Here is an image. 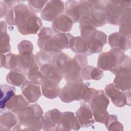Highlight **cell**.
<instances>
[{"instance_id": "12", "label": "cell", "mask_w": 131, "mask_h": 131, "mask_svg": "<svg viewBox=\"0 0 131 131\" xmlns=\"http://www.w3.org/2000/svg\"><path fill=\"white\" fill-rule=\"evenodd\" d=\"M106 2L107 1H95L91 9L90 17L96 27L103 26L107 23L104 8Z\"/></svg>"}, {"instance_id": "20", "label": "cell", "mask_w": 131, "mask_h": 131, "mask_svg": "<svg viewBox=\"0 0 131 131\" xmlns=\"http://www.w3.org/2000/svg\"><path fill=\"white\" fill-rule=\"evenodd\" d=\"M115 75L113 83L118 88L123 92L130 90V69L118 71Z\"/></svg>"}, {"instance_id": "8", "label": "cell", "mask_w": 131, "mask_h": 131, "mask_svg": "<svg viewBox=\"0 0 131 131\" xmlns=\"http://www.w3.org/2000/svg\"><path fill=\"white\" fill-rule=\"evenodd\" d=\"M88 66V60L86 56L77 54L72 59L71 70L63 76L67 83H83V80L80 72L83 69Z\"/></svg>"}, {"instance_id": "13", "label": "cell", "mask_w": 131, "mask_h": 131, "mask_svg": "<svg viewBox=\"0 0 131 131\" xmlns=\"http://www.w3.org/2000/svg\"><path fill=\"white\" fill-rule=\"evenodd\" d=\"M80 125L73 112H66L61 113L60 121L56 127V130H79Z\"/></svg>"}, {"instance_id": "43", "label": "cell", "mask_w": 131, "mask_h": 131, "mask_svg": "<svg viewBox=\"0 0 131 131\" xmlns=\"http://www.w3.org/2000/svg\"><path fill=\"white\" fill-rule=\"evenodd\" d=\"M0 9H1V18L4 17L6 15L9 11L8 7L4 1L0 2Z\"/></svg>"}, {"instance_id": "36", "label": "cell", "mask_w": 131, "mask_h": 131, "mask_svg": "<svg viewBox=\"0 0 131 131\" xmlns=\"http://www.w3.org/2000/svg\"><path fill=\"white\" fill-rule=\"evenodd\" d=\"M27 76L30 81L37 85H41L45 80L44 76L38 66L30 69L27 73Z\"/></svg>"}, {"instance_id": "7", "label": "cell", "mask_w": 131, "mask_h": 131, "mask_svg": "<svg viewBox=\"0 0 131 131\" xmlns=\"http://www.w3.org/2000/svg\"><path fill=\"white\" fill-rule=\"evenodd\" d=\"M52 29L49 27H43L38 34L37 45L39 48L53 56L61 52L54 45L52 37L55 34Z\"/></svg>"}, {"instance_id": "30", "label": "cell", "mask_w": 131, "mask_h": 131, "mask_svg": "<svg viewBox=\"0 0 131 131\" xmlns=\"http://www.w3.org/2000/svg\"><path fill=\"white\" fill-rule=\"evenodd\" d=\"M17 117L10 111H5L1 115L0 126L1 128L4 127L3 130H10L15 127L17 123Z\"/></svg>"}, {"instance_id": "6", "label": "cell", "mask_w": 131, "mask_h": 131, "mask_svg": "<svg viewBox=\"0 0 131 131\" xmlns=\"http://www.w3.org/2000/svg\"><path fill=\"white\" fill-rule=\"evenodd\" d=\"M65 13L71 17L74 23L79 22L85 16L90 14L91 8L86 1H68L64 5Z\"/></svg>"}, {"instance_id": "25", "label": "cell", "mask_w": 131, "mask_h": 131, "mask_svg": "<svg viewBox=\"0 0 131 131\" xmlns=\"http://www.w3.org/2000/svg\"><path fill=\"white\" fill-rule=\"evenodd\" d=\"M26 73L20 69L12 70L6 76V81L13 86H20L27 80Z\"/></svg>"}, {"instance_id": "14", "label": "cell", "mask_w": 131, "mask_h": 131, "mask_svg": "<svg viewBox=\"0 0 131 131\" xmlns=\"http://www.w3.org/2000/svg\"><path fill=\"white\" fill-rule=\"evenodd\" d=\"M52 64L64 76L71 70L72 59L67 54L61 52L52 56Z\"/></svg>"}, {"instance_id": "39", "label": "cell", "mask_w": 131, "mask_h": 131, "mask_svg": "<svg viewBox=\"0 0 131 131\" xmlns=\"http://www.w3.org/2000/svg\"><path fill=\"white\" fill-rule=\"evenodd\" d=\"M19 54L27 55L32 54L33 46L32 42L28 40H21L17 46Z\"/></svg>"}, {"instance_id": "29", "label": "cell", "mask_w": 131, "mask_h": 131, "mask_svg": "<svg viewBox=\"0 0 131 131\" xmlns=\"http://www.w3.org/2000/svg\"><path fill=\"white\" fill-rule=\"evenodd\" d=\"M80 74L83 80H99L102 78L103 72L99 68L86 66L81 71Z\"/></svg>"}, {"instance_id": "34", "label": "cell", "mask_w": 131, "mask_h": 131, "mask_svg": "<svg viewBox=\"0 0 131 131\" xmlns=\"http://www.w3.org/2000/svg\"><path fill=\"white\" fill-rule=\"evenodd\" d=\"M1 65L8 70H13L18 67V54L8 53L1 55Z\"/></svg>"}, {"instance_id": "18", "label": "cell", "mask_w": 131, "mask_h": 131, "mask_svg": "<svg viewBox=\"0 0 131 131\" xmlns=\"http://www.w3.org/2000/svg\"><path fill=\"white\" fill-rule=\"evenodd\" d=\"M76 116L82 127L91 126L95 122L93 112L90 106L86 103H82L76 112Z\"/></svg>"}, {"instance_id": "16", "label": "cell", "mask_w": 131, "mask_h": 131, "mask_svg": "<svg viewBox=\"0 0 131 131\" xmlns=\"http://www.w3.org/2000/svg\"><path fill=\"white\" fill-rule=\"evenodd\" d=\"M108 42L112 49H118L123 52L128 50L130 47V38L119 32L110 34L108 37Z\"/></svg>"}, {"instance_id": "28", "label": "cell", "mask_w": 131, "mask_h": 131, "mask_svg": "<svg viewBox=\"0 0 131 131\" xmlns=\"http://www.w3.org/2000/svg\"><path fill=\"white\" fill-rule=\"evenodd\" d=\"M73 36L68 33L55 34L52 39L55 46L60 50L70 48Z\"/></svg>"}, {"instance_id": "22", "label": "cell", "mask_w": 131, "mask_h": 131, "mask_svg": "<svg viewBox=\"0 0 131 131\" xmlns=\"http://www.w3.org/2000/svg\"><path fill=\"white\" fill-rule=\"evenodd\" d=\"M58 83L49 79H45L41 84L42 94L48 99H55L59 96L60 89Z\"/></svg>"}, {"instance_id": "2", "label": "cell", "mask_w": 131, "mask_h": 131, "mask_svg": "<svg viewBox=\"0 0 131 131\" xmlns=\"http://www.w3.org/2000/svg\"><path fill=\"white\" fill-rule=\"evenodd\" d=\"M126 56L124 52L112 49L109 51L102 52L99 55L97 60V67L102 70L110 71L114 74Z\"/></svg>"}, {"instance_id": "10", "label": "cell", "mask_w": 131, "mask_h": 131, "mask_svg": "<svg viewBox=\"0 0 131 131\" xmlns=\"http://www.w3.org/2000/svg\"><path fill=\"white\" fill-rule=\"evenodd\" d=\"M64 11V4L61 1H48L42 11L41 17L48 21H53Z\"/></svg>"}, {"instance_id": "37", "label": "cell", "mask_w": 131, "mask_h": 131, "mask_svg": "<svg viewBox=\"0 0 131 131\" xmlns=\"http://www.w3.org/2000/svg\"><path fill=\"white\" fill-rule=\"evenodd\" d=\"M104 124L108 130H122L123 129L122 124L117 120V117L113 115L108 116Z\"/></svg>"}, {"instance_id": "23", "label": "cell", "mask_w": 131, "mask_h": 131, "mask_svg": "<svg viewBox=\"0 0 131 131\" xmlns=\"http://www.w3.org/2000/svg\"><path fill=\"white\" fill-rule=\"evenodd\" d=\"M21 95H14L6 103V107L14 114H18L29 105L28 101Z\"/></svg>"}, {"instance_id": "24", "label": "cell", "mask_w": 131, "mask_h": 131, "mask_svg": "<svg viewBox=\"0 0 131 131\" xmlns=\"http://www.w3.org/2000/svg\"><path fill=\"white\" fill-rule=\"evenodd\" d=\"M40 70L45 79L53 80L58 83L63 77V75L55 68L52 63L45 64L41 66Z\"/></svg>"}, {"instance_id": "40", "label": "cell", "mask_w": 131, "mask_h": 131, "mask_svg": "<svg viewBox=\"0 0 131 131\" xmlns=\"http://www.w3.org/2000/svg\"><path fill=\"white\" fill-rule=\"evenodd\" d=\"M48 1L33 0L28 1V6L29 9L34 13L41 11Z\"/></svg>"}, {"instance_id": "19", "label": "cell", "mask_w": 131, "mask_h": 131, "mask_svg": "<svg viewBox=\"0 0 131 131\" xmlns=\"http://www.w3.org/2000/svg\"><path fill=\"white\" fill-rule=\"evenodd\" d=\"M73 23L70 16L62 14L52 21V28L55 33H67L71 30Z\"/></svg>"}, {"instance_id": "42", "label": "cell", "mask_w": 131, "mask_h": 131, "mask_svg": "<svg viewBox=\"0 0 131 131\" xmlns=\"http://www.w3.org/2000/svg\"><path fill=\"white\" fill-rule=\"evenodd\" d=\"M97 91V90L88 87L84 91L83 97V100L85 102H86V103H90V102L92 100V98L95 95Z\"/></svg>"}, {"instance_id": "33", "label": "cell", "mask_w": 131, "mask_h": 131, "mask_svg": "<svg viewBox=\"0 0 131 131\" xmlns=\"http://www.w3.org/2000/svg\"><path fill=\"white\" fill-rule=\"evenodd\" d=\"M15 93V88L7 84H1V110H5L7 101L12 97Z\"/></svg>"}, {"instance_id": "31", "label": "cell", "mask_w": 131, "mask_h": 131, "mask_svg": "<svg viewBox=\"0 0 131 131\" xmlns=\"http://www.w3.org/2000/svg\"><path fill=\"white\" fill-rule=\"evenodd\" d=\"M38 66L33 54L27 55L18 54V67L26 74L32 68Z\"/></svg>"}, {"instance_id": "11", "label": "cell", "mask_w": 131, "mask_h": 131, "mask_svg": "<svg viewBox=\"0 0 131 131\" xmlns=\"http://www.w3.org/2000/svg\"><path fill=\"white\" fill-rule=\"evenodd\" d=\"M42 109L38 104L28 105L17 114L19 122L22 125L29 127L33 120L38 116L43 115Z\"/></svg>"}, {"instance_id": "9", "label": "cell", "mask_w": 131, "mask_h": 131, "mask_svg": "<svg viewBox=\"0 0 131 131\" xmlns=\"http://www.w3.org/2000/svg\"><path fill=\"white\" fill-rule=\"evenodd\" d=\"M104 93L117 107H123L127 103L130 105V90L124 93L112 83L105 86Z\"/></svg>"}, {"instance_id": "4", "label": "cell", "mask_w": 131, "mask_h": 131, "mask_svg": "<svg viewBox=\"0 0 131 131\" xmlns=\"http://www.w3.org/2000/svg\"><path fill=\"white\" fill-rule=\"evenodd\" d=\"M110 100L102 90H97L90 102V106L93 112L95 121L104 123L109 115L107 108Z\"/></svg>"}, {"instance_id": "35", "label": "cell", "mask_w": 131, "mask_h": 131, "mask_svg": "<svg viewBox=\"0 0 131 131\" xmlns=\"http://www.w3.org/2000/svg\"><path fill=\"white\" fill-rule=\"evenodd\" d=\"M119 32L130 38V9L127 10L124 13L119 24Z\"/></svg>"}, {"instance_id": "15", "label": "cell", "mask_w": 131, "mask_h": 131, "mask_svg": "<svg viewBox=\"0 0 131 131\" xmlns=\"http://www.w3.org/2000/svg\"><path fill=\"white\" fill-rule=\"evenodd\" d=\"M87 41L91 54L99 53L107 42V35L102 31L96 30L92 36L87 39Z\"/></svg>"}, {"instance_id": "38", "label": "cell", "mask_w": 131, "mask_h": 131, "mask_svg": "<svg viewBox=\"0 0 131 131\" xmlns=\"http://www.w3.org/2000/svg\"><path fill=\"white\" fill-rule=\"evenodd\" d=\"M35 59L39 67L45 64L52 63V56L41 50L36 54Z\"/></svg>"}, {"instance_id": "5", "label": "cell", "mask_w": 131, "mask_h": 131, "mask_svg": "<svg viewBox=\"0 0 131 131\" xmlns=\"http://www.w3.org/2000/svg\"><path fill=\"white\" fill-rule=\"evenodd\" d=\"M89 83H67L60 90L59 95L60 99L63 102L70 103L75 100L83 99L84 91Z\"/></svg>"}, {"instance_id": "27", "label": "cell", "mask_w": 131, "mask_h": 131, "mask_svg": "<svg viewBox=\"0 0 131 131\" xmlns=\"http://www.w3.org/2000/svg\"><path fill=\"white\" fill-rule=\"evenodd\" d=\"M79 28L81 36L86 40L90 38L97 30L90 16L82 18L79 21Z\"/></svg>"}, {"instance_id": "17", "label": "cell", "mask_w": 131, "mask_h": 131, "mask_svg": "<svg viewBox=\"0 0 131 131\" xmlns=\"http://www.w3.org/2000/svg\"><path fill=\"white\" fill-rule=\"evenodd\" d=\"M21 90L24 97L29 103L36 102L41 95L40 86L29 80H26L21 86Z\"/></svg>"}, {"instance_id": "3", "label": "cell", "mask_w": 131, "mask_h": 131, "mask_svg": "<svg viewBox=\"0 0 131 131\" xmlns=\"http://www.w3.org/2000/svg\"><path fill=\"white\" fill-rule=\"evenodd\" d=\"M130 1H107L104 7L107 23L119 26L125 12L130 9Z\"/></svg>"}, {"instance_id": "26", "label": "cell", "mask_w": 131, "mask_h": 131, "mask_svg": "<svg viewBox=\"0 0 131 131\" xmlns=\"http://www.w3.org/2000/svg\"><path fill=\"white\" fill-rule=\"evenodd\" d=\"M70 49L75 53L85 56L91 54L88 45L87 40L81 36L74 37L72 41Z\"/></svg>"}, {"instance_id": "21", "label": "cell", "mask_w": 131, "mask_h": 131, "mask_svg": "<svg viewBox=\"0 0 131 131\" xmlns=\"http://www.w3.org/2000/svg\"><path fill=\"white\" fill-rule=\"evenodd\" d=\"M61 113L57 109L54 108L48 111L45 115V123L43 129L45 130H54L58 124Z\"/></svg>"}, {"instance_id": "1", "label": "cell", "mask_w": 131, "mask_h": 131, "mask_svg": "<svg viewBox=\"0 0 131 131\" xmlns=\"http://www.w3.org/2000/svg\"><path fill=\"white\" fill-rule=\"evenodd\" d=\"M5 20L9 25H16L18 32L25 35L36 34L42 26L41 19L24 4L9 9Z\"/></svg>"}, {"instance_id": "44", "label": "cell", "mask_w": 131, "mask_h": 131, "mask_svg": "<svg viewBox=\"0 0 131 131\" xmlns=\"http://www.w3.org/2000/svg\"><path fill=\"white\" fill-rule=\"evenodd\" d=\"M8 6L9 9H10L16 6L19 4V1H4Z\"/></svg>"}, {"instance_id": "41", "label": "cell", "mask_w": 131, "mask_h": 131, "mask_svg": "<svg viewBox=\"0 0 131 131\" xmlns=\"http://www.w3.org/2000/svg\"><path fill=\"white\" fill-rule=\"evenodd\" d=\"M45 117L43 115L37 116L29 126L31 130H41L44 126Z\"/></svg>"}, {"instance_id": "32", "label": "cell", "mask_w": 131, "mask_h": 131, "mask_svg": "<svg viewBox=\"0 0 131 131\" xmlns=\"http://www.w3.org/2000/svg\"><path fill=\"white\" fill-rule=\"evenodd\" d=\"M0 49L1 54L8 53L11 51L10 37L7 34V25L5 21H1Z\"/></svg>"}]
</instances>
